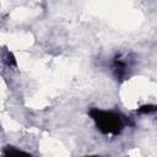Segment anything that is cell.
<instances>
[{
	"mask_svg": "<svg viewBox=\"0 0 157 157\" xmlns=\"http://www.w3.org/2000/svg\"><path fill=\"white\" fill-rule=\"evenodd\" d=\"M90 117L94 121L97 129L103 134L117 135L123 129V120L117 113L101 109H91Z\"/></svg>",
	"mask_w": 157,
	"mask_h": 157,
	"instance_id": "1",
	"label": "cell"
},
{
	"mask_svg": "<svg viewBox=\"0 0 157 157\" xmlns=\"http://www.w3.org/2000/svg\"><path fill=\"white\" fill-rule=\"evenodd\" d=\"M130 67V60L126 55L119 54L113 60V71L118 78H123L126 76L128 70Z\"/></svg>",
	"mask_w": 157,
	"mask_h": 157,
	"instance_id": "2",
	"label": "cell"
},
{
	"mask_svg": "<svg viewBox=\"0 0 157 157\" xmlns=\"http://www.w3.org/2000/svg\"><path fill=\"white\" fill-rule=\"evenodd\" d=\"M157 112V105H142L139 109V113H145V114H150Z\"/></svg>",
	"mask_w": 157,
	"mask_h": 157,
	"instance_id": "3",
	"label": "cell"
},
{
	"mask_svg": "<svg viewBox=\"0 0 157 157\" xmlns=\"http://www.w3.org/2000/svg\"><path fill=\"white\" fill-rule=\"evenodd\" d=\"M4 58H5V61H6L7 65H15V64H16L15 58H13V55H12L11 53H6Z\"/></svg>",
	"mask_w": 157,
	"mask_h": 157,
	"instance_id": "4",
	"label": "cell"
},
{
	"mask_svg": "<svg viewBox=\"0 0 157 157\" xmlns=\"http://www.w3.org/2000/svg\"><path fill=\"white\" fill-rule=\"evenodd\" d=\"M5 155H26L25 152L22 151H17V150H12V148H6L5 150Z\"/></svg>",
	"mask_w": 157,
	"mask_h": 157,
	"instance_id": "5",
	"label": "cell"
}]
</instances>
